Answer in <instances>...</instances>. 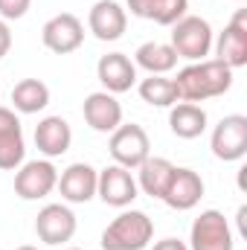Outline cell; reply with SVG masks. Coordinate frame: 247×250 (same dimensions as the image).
Here are the masks:
<instances>
[{
    "mask_svg": "<svg viewBox=\"0 0 247 250\" xmlns=\"http://www.w3.org/2000/svg\"><path fill=\"white\" fill-rule=\"evenodd\" d=\"M111 157L117 166L125 169H137L145 157H151V140L145 134V128L137 123H125L117 131H111Z\"/></svg>",
    "mask_w": 247,
    "mask_h": 250,
    "instance_id": "5",
    "label": "cell"
},
{
    "mask_svg": "<svg viewBox=\"0 0 247 250\" xmlns=\"http://www.w3.org/2000/svg\"><path fill=\"white\" fill-rule=\"evenodd\" d=\"M236 236L224 212L218 209H204L189 230V250H233Z\"/></svg>",
    "mask_w": 247,
    "mask_h": 250,
    "instance_id": "4",
    "label": "cell"
},
{
    "mask_svg": "<svg viewBox=\"0 0 247 250\" xmlns=\"http://www.w3.org/2000/svg\"><path fill=\"white\" fill-rule=\"evenodd\" d=\"M172 50L178 59L186 62H204L212 50V26L209 21L198 15H184L178 23H172Z\"/></svg>",
    "mask_w": 247,
    "mask_h": 250,
    "instance_id": "3",
    "label": "cell"
},
{
    "mask_svg": "<svg viewBox=\"0 0 247 250\" xmlns=\"http://www.w3.org/2000/svg\"><path fill=\"white\" fill-rule=\"evenodd\" d=\"M204 198V181L195 169H186V166H175L172 178H169V187L163 192V204L169 209H178L186 212L192 207H198V201Z\"/></svg>",
    "mask_w": 247,
    "mask_h": 250,
    "instance_id": "12",
    "label": "cell"
},
{
    "mask_svg": "<svg viewBox=\"0 0 247 250\" xmlns=\"http://www.w3.org/2000/svg\"><path fill=\"white\" fill-rule=\"evenodd\" d=\"M96 181H99V172L90 163H70L59 175L56 189L62 192L67 204H87L90 198H96Z\"/></svg>",
    "mask_w": 247,
    "mask_h": 250,
    "instance_id": "14",
    "label": "cell"
},
{
    "mask_svg": "<svg viewBox=\"0 0 247 250\" xmlns=\"http://www.w3.org/2000/svg\"><path fill=\"white\" fill-rule=\"evenodd\" d=\"M154 239V221L143 209H125L120 212L105 230H102V250H143Z\"/></svg>",
    "mask_w": 247,
    "mask_h": 250,
    "instance_id": "2",
    "label": "cell"
},
{
    "mask_svg": "<svg viewBox=\"0 0 247 250\" xmlns=\"http://www.w3.org/2000/svg\"><path fill=\"white\" fill-rule=\"evenodd\" d=\"M29 6L32 0H0V21H21Z\"/></svg>",
    "mask_w": 247,
    "mask_h": 250,
    "instance_id": "25",
    "label": "cell"
},
{
    "mask_svg": "<svg viewBox=\"0 0 247 250\" xmlns=\"http://www.w3.org/2000/svg\"><path fill=\"white\" fill-rule=\"evenodd\" d=\"M212 44H215L218 62H224L230 70L245 67L247 64V9H239L230 18V23L224 26V32Z\"/></svg>",
    "mask_w": 247,
    "mask_h": 250,
    "instance_id": "9",
    "label": "cell"
},
{
    "mask_svg": "<svg viewBox=\"0 0 247 250\" xmlns=\"http://www.w3.org/2000/svg\"><path fill=\"white\" fill-rule=\"evenodd\" d=\"M140 99L145 105H151V108H172V105L181 102L175 82L166 79V76H148V79H143L140 82Z\"/></svg>",
    "mask_w": 247,
    "mask_h": 250,
    "instance_id": "24",
    "label": "cell"
},
{
    "mask_svg": "<svg viewBox=\"0 0 247 250\" xmlns=\"http://www.w3.org/2000/svg\"><path fill=\"white\" fill-rule=\"evenodd\" d=\"M67 250H82V248H67Z\"/></svg>",
    "mask_w": 247,
    "mask_h": 250,
    "instance_id": "30",
    "label": "cell"
},
{
    "mask_svg": "<svg viewBox=\"0 0 247 250\" xmlns=\"http://www.w3.org/2000/svg\"><path fill=\"white\" fill-rule=\"evenodd\" d=\"M169 128L181 140H195L206 131V111L195 102H178L169 111Z\"/></svg>",
    "mask_w": 247,
    "mask_h": 250,
    "instance_id": "21",
    "label": "cell"
},
{
    "mask_svg": "<svg viewBox=\"0 0 247 250\" xmlns=\"http://www.w3.org/2000/svg\"><path fill=\"white\" fill-rule=\"evenodd\" d=\"M128 9L134 18L154 21L160 26H172L186 15L189 0H128Z\"/></svg>",
    "mask_w": 247,
    "mask_h": 250,
    "instance_id": "19",
    "label": "cell"
},
{
    "mask_svg": "<svg viewBox=\"0 0 247 250\" xmlns=\"http://www.w3.org/2000/svg\"><path fill=\"white\" fill-rule=\"evenodd\" d=\"M26 157V143H23V128L12 108H0V169L12 172L23 163Z\"/></svg>",
    "mask_w": 247,
    "mask_h": 250,
    "instance_id": "15",
    "label": "cell"
},
{
    "mask_svg": "<svg viewBox=\"0 0 247 250\" xmlns=\"http://www.w3.org/2000/svg\"><path fill=\"white\" fill-rule=\"evenodd\" d=\"M134 64L148 70V76H166L169 70L178 67V53L172 50V44L163 41H145L137 47L134 53Z\"/></svg>",
    "mask_w": 247,
    "mask_h": 250,
    "instance_id": "22",
    "label": "cell"
},
{
    "mask_svg": "<svg viewBox=\"0 0 247 250\" xmlns=\"http://www.w3.org/2000/svg\"><path fill=\"white\" fill-rule=\"evenodd\" d=\"M96 79L102 82V87L108 93H114V96L125 93L137 82V64L131 62L125 53H108L96 64Z\"/></svg>",
    "mask_w": 247,
    "mask_h": 250,
    "instance_id": "17",
    "label": "cell"
},
{
    "mask_svg": "<svg viewBox=\"0 0 247 250\" xmlns=\"http://www.w3.org/2000/svg\"><path fill=\"white\" fill-rule=\"evenodd\" d=\"M41 41L50 53L56 56H67V53H76L84 41V23L73 15V12H62V15H53L44 29H41Z\"/></svg>",
    "mask_w": 247,
    "mask_h": 250,
    "instance_id": "8",
    "label": "cell"
},
{
    "mask_svg": "<svg viewBox=\"0 0 247 250\" xmlns=\"http://www.w3.org/2000/svg\"><path fill=\"white\" fill-rule=\"evenodd\" d=\"M137 181L131 178V169L125 166H105L99 172V181H96V195L108 204V207H117V209H125L137 201Z\"/></svg>",
    "mask_w": 247,
    "mask_h": 250,
    "instance_id": "10",
    "label": "cell"
},
{
    "mask_svg": "<svg viewBox=\"0 0 247 250\" xmlns=\"http://www.w3.org/2000/svg\"><path fill=\"white\" fill-rule=\"evenodd\" d=\"M50 105V87L41 79H21L12 87V111L18 114H38Z\"/></svg>",
    "mask_w": 247,
    "mask_h": 250,
    "instance_id": "23",
    "label": "cell"
},
{
    "mask_svg": "<svg viewBox=\"0 0 247 250\" xmlns=\"http://www.w3.org/2000/svg\"><path fill=\"white\" fill-rule=\"evenodd\" d=\"M209 148L218 160L224 163H236L247 154V117L242 114H230L212 128L209 137Z\"/></svg>",
    "mask_w": 247,
    "mask_h": 250,
    "instance_id": "6",
    "label": "cell"
},
{
    "mask_svg": "<svg viewBox=\"0 0 247 250\" xmlns=\"http://www.w3.org/2000/svg\"><path fill=\"white\" fill-rule=\"evenodd\" d=\"M59 184V169L50 160H26L18 166L15 175V195L21 201H38L47 198Z\"/></svg>",
    "mask_w": 247,
    "mask_h": 250,
    "instance_id": "7",
    "label": "cell"
},
{
    "mask_svg": "<svg viewBox=\"0 0 247 250\" xmlns=\"http://www.w3.org/2000/svg\"><path fill=\"white\" fill-rule=\"evenodd\" d=\"M70 143H73V128L64 117H44L35 125V146L47 160L67 154Z\"/></svg>",
    "mask_w": 247,
    "mask_h": 250,
    "instance_id": "18",
    "label": "cell"
},
{
    "mask_svg": "<svg viewBox=\"0 0 247 250\" xmlns=\"http://www.w3.org/2000/svg\"><path fill=\"white\" fill-rule=\"evenodd\" d=\"M82 114H84V123L93 131H99V134H111V131H117L123 125V105L108 90L87 93L84 105H82Z\"/></svg>",
    "mask_w": 247,
    "mask_h": 250,
    "instance_id": "13",
    "label": "cell"
},
{
    "mask_svg": "<svg viewBox=\"0 0 247 250\" xmlns=\"http://www.w3.org/2000/svg\"><path fill=\"white\" fill-rule=\"evenodd\" d=\"M76 227H79V221H76L73 209L64 207V204H47L38 212V218H35V233H38V239L44 245H64V242H70L76 236Z\"/></svg>",
    "mask_w": 247,
    "mask_h": 250,
    "instance_id": "11",
    "label": "cell"
},
{
    "mask_svg": "<svg viewBox=\"0 0 247 250\" xmlns=\"http://www.w3.org/2000/svg\"><path fill=\"white\" fill-rule=\"evenodd\" d=\"M236 218H239V230H242V233H247V230H245V218H247V207H239V215H236Z\"/></svg>",
    "mask_w": 247,
    "mask_h": 250,
    "instance_id": "28",
    "label": "cell"
},
{
    "mask_svg": "<svg viewBox=\"0 0 247 250\" xmlns=\"http://www.w3.org/2000/svg\"><path fill=\"white\" fill-rule=\"evenodd\" d=\"M239 3H242V0H239Z\"/></svg>",
    "mask_w": 247,
    "mask_h": 250,
    "instance_id": "31",
    "label": "cell"
},
{
    "mask_svg": "<svg viewBox=\"0 0 247 250\" xmlns=\"http://www.w3.org/2000/svg\"><path fill=\"white\" fill-rule=\"evenodd\" d=\"M178 87L181 102H206L215 96H224L233 87V70L218 59H204V62L186 64L178 73V79H172Z\"/></svg>",
    "mask_w": 247,
    "mask_h": 250,
    "instance_id": "1",
    "label": "cell"
},
{
    "mask_svg": "<svg viewBox=\"0 0 247 250\" xmlns=\"http://www.w3.org/2000/svg\"><path fill=\"white\" fill-rule=\"evenodd\" d=\"M87 26L99 41H120L128 29V12L117 0H99L87 15Z\"/></svg>",
    "mask_w": 247,
    "mask_h": 250,
    "instance_id": "16",
    "label": "cell"
},
{
    "mask_svg": "<svg viewBox=\"0 0 247 250\" xmlns=\"http://www.w3.org/2000/svg\"><path fill=\"white\" fill-rule=\"evenodd\" d=\"M9 50H12V29L6 21H0V59H6Z\"/></svg>",
    "mask_w": 247,
    "mask_h": 250,
    "instance_id": "26",
    "label": "cell"
},
{
    "mask_svg": "<svg viewBox=\"0 0 247 250\" xmlns=\"http://www.w3.org/2000/svg\"><path fill=\"white\" fill-rule=\"evenodd\" d=\"M140 178H137V189H143L148 198H163V192L169 187V178L175 172V163L166 160V157H145L140 166H137Z\"/></svg>",
    "mask_w": 247,
    "mask_h": 250,
    "instance_id": "20",
    "label": "cell"
},
{
    "mask_svg": "<svg viewBox=\"0 0 247 250\" xmlns=\"http://www.w3.org/2000/svg\"><path fill=\"white\" fill-rule=\"evenodd\" d=\"M15 250H38V248H32V245H21V248H15Z\"/></svg>",
    "mask_w": 247,
    "mask_h": 250,
    "instance_id": "29",
    "label": "cell"
},
{
    "mask_svg": "<svg viewBox=\"0 0 247 250\" xmlns=\"http://www.w3.org/2000/svg\"><path fill=\"white\" fill-rule=\"evenodd\" d=\"M151 250H189V245L181 242V239H163V242H157Z\"/></svg>",
    "mask_w": 247,
    "mask_h": 250,
    "instance_id": "27",
    "label": "cell"
}]
</instances>
